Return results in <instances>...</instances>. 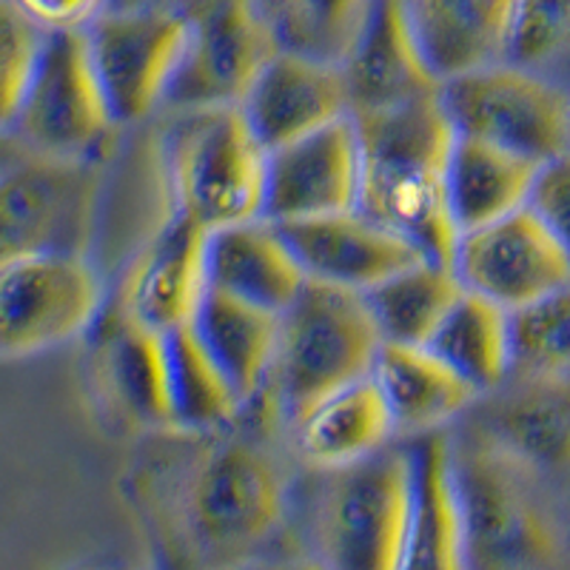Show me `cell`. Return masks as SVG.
<instances>
[{"instance_id": "1", "label": "cell", "mask_w": 570, "mask_h": 570, "mask_svg": "<svg viewBox=\"0 0 570 570\" xmlns=\"http://www.w3.org/2000/svg\"><path fill=\"white\" fill-rule=\"evenodd\" d=\"M354 120L363 149L360 212L400 232L425 259L451 266L460 232L448 212L445 169L456 129L440 91Z\"/></svg>"}, {"instance_id": "25", "label": "cell", "mask_w": 570, "mask_h": 570, "mask_svg": "<svg viewBox=\"0 0 570 570\" xmlns=\"http://www.w3.org/2000/svg\"><path fill=\"white\" fill-rule=\"evenodd\" d=\"M374 380L389 402L396 434L409 440L445 431L448 422L480 402V394L425 345L383 343Z\"/></svg>"}, {"instance_id": "13", "label": "cell", "mask_w": 570, "mask_h": 570, "mask_svg": "<svg viewBox=\"0 0 570 570\" xmlns=\"http://www.w3.org/2000/svg\"><path fill=\"white\" fill-rule=\"evenodd\" d=\"M277 52V40L252 0H206L195 9L186 58L163 111L237 106Z\"/></svg>"}, {"instance_id": "12", "label": "cell", "mask_w": 570, "mask_h": 570, "mask_svg": "<svg viewBox=\"0 0 570 570\" xmlns=\"http://www.w3.org/2000/svg\"><path fill=\"white\" fill-rule=\"evenodd\" d=\"M451 266L465 292L505 312L525 308L570 283V252L528 206L460 234Z\"/></svg>"}, {"instance_id": "10", "label": "cell", "mask_w": 570, "mask_h": 570, "mask_svg": "<svg viewBox=\"0 0 570 570\" xmlns=\"http://www.w3.org/2000/svg\"><path fill=\"white\" fill-rule=\"evenodd\" d=\"M106 283L83 254L38 252L0 259V354L29 360L86 337L98 323Z\"/></svg>"}, {"instance_id": "26", "label": "cell", "mask_w": 570, "mask_h": 570, "mask_svg": "<svg viewBox=\"0 0 570 570\" xmlns=\"http://www.w3.org/2000/svg\"><path fill=\"white\" fill-rule=\"evenodd\" d=\"M440 80L505 60L517 0H405Z\"/></svg>"}, {"instance_id": "36", "label": "cell", "mask_w": 570, "mask_h": 570, "mask_svg": "<svg viewBox=\"0 0 570 570\" xmlns=\"http://www.w3.org/2000/svg\"><path fill=\"white\" fill-rule=\"evenodd\" d=\"M46 35L89 32L115 0H0Z\"/></svg>"}, {"instance_id": "24", "label": "cell", "mask_w": 570, "mask_h": 570, "mask_svg": "<svg viewBox=\"0 0 570 570\" xmlns=\"http://www.w3.org/2000/svg\"><path fill=\"white\" fill-rule=\"evenodd\" d=\"M292 428L303 460L320 471L368 460L396 436L394 416L374 374L320 400Z\"/></svg>"}, {"instance_id": "23", "label": "cell", "mask_w": 570, "mask_h": 570, "mask_svg": "<svg viewBox=\"0 0 570 570\" xmlns=\"http://www.w3.org/2000/svg\"><path fill=\"white\" fill-rule=\"evenodd\" d=\"M188 325L195 328L197 340L223 371L234 394L240 396L243 409L266 394L277 360L279 314L208 285Z\"/></svg>"}, {"instance_id": "30", "label": "cell", "mask_w": 570, "mask_h": 570, "mask_svg": "<svg viewBox=\"0 0 570 570\" xmlns=\"http://www.w3.org/2000/svg\"><path fill=\"white\" fill-rule=\"evenodd\" d=\"M166 365H169L171 431L177 434H223L246 411L223 371L206 354L191 325L166 334Z\"/></svg>"}, {"instance_id": "38", "label": "cell", "mask_w": 570, "mask_h": 570, "mask_svg": "<svg viewBox=\"0 0 570 570\" xmlns=\"http://www.w3.org/2000/svg\"><path fill=\"white\" fill-rule=\"evenodd\" d=\"M263 570H325L323 562H285V564H272V568Z\"/></svg>"}, {"instance_id": "8", "label": "cell", "mask_w": 570, "mask_h": 570, "mask_svg": "<svg viewBox=\"0 0 570 570\" xmlns=\"http://www.w3.org/2000/svg\"><path fill=\"white\" fill-rule=\"evenodd\" d=\"M117 131L86 32L49 35L32 80L3 117V140L43 155L109 160Z\"/></svg>"}, {"instance_id": "5", "label": "cell", "mask_w": 570, "mask_h": 570, "mask_svg": "<svg viewBox=\"0 0 570 570\" xmlns=\"http://www.w3.org/2000/svg\"><path fill=\"white\" fill-rule=\"evenodd\" d=\"M454 476L468 570H542L559 557V533L533 488V468L480 428L454 440Z\"/></svg>"}, {"instance_id": "4", "label": "cell", "mask_w": 570, "mask_h": 570, "mask_svg": "<svg viewBox=\"0 0 570 570\" xmlns=\"http://www.w3.org/2000/svg\"><path fill=\"white\" fill-rule=\"evenodd\" d=\"M285 485L277 462L240 436H206L177 488V525L188 551L234 559L279 525Z\"/></svg>"}, {"instance_id": "18", "label": "cell", "mask_w": 570, "mask_h": 570, "mask_svg": "<svg viewBox=\"0 0 570 570\" xmlns=\"http://www.w3.org/2000/svg\"><path fill=\"white\" fill-rule=\"evenodd\" d=\"M237 106L266 151L288 146L351 115L340 66L285 49L259 69Z\"/></svg>"}, {"instance_id": "3", "label": "cell", "mask_w": 570, "mask_h": 570, "mask_svg": "<svg viewBox=\"0 0 570 570\" xmlns=\"http://www.w3.org/2000/svg\"><path fill=\"white\" fill-rule=\"evenodd\" d=\"M383 334L363 292L308 279L279 314V345L268 394L297 422L320 400L374 374Z\"/></svg>"}, {"instance_id": "31", "label": "cell", "mask_w": 570, "mask_h": 570, "mask_svg": "<svg viewBox=\"0 0 570 570\" xmlns=\"http://www.w3.org/2000/svg\"><path fill=\"white\" fill-rule=\"evenodd\" d=\"M285 52L337 63L348 52L371 0H252Z\"/></svg>"}, {"instance_id": "21", "label": "cell", "mask_w": 570, "mask_h": 570, "mask_svg": "<svg viewBox=\"0 0 570 570\" xmlns=\"http://www.w3.org/2000/svg\"><path fill=\"white\" fill-rule=\"evenodd\" d=\"M411 519L400 570H468L465 528L448 431L411 436Z\"/></svg>"}, {"instance_id": "33", "label": "cell", "mask_w": 570, "mask_h": 570, "mask_svg": "<svg viewBox=\"0 0 570 570\" xmlns=\"http://www.w3.org/2000/svg\"><path fill=\"white\" fill-rule=\"evenodd\" d=\"M570 58V0H517L505 60L542 71Z\"/></svg>"}, {"instance_id": "14", "label": "cell", "mask_w": 570, "mask_h": 570, "mask_svg": "<svg viewBox=\"0 0 570 570\" xmlns=\"http://www.w3.org/2000/svg\"><path fill=\"white\" fill-rule=\"evenodd\" d=\"M360 195L363 149L354 115L268 151L266 220L292 223L354 212Z\"/></svg>"}, {"instance_id": "7", "label": "cell", "mask_w": 570, "mask_h": 570, "mask_svg": "<svg viewBox=\"0 0 570 570\" xmlns=\"http://www.w3.org/2000/svg\"><path fill=\"white\" fill-rule=\"evenodd\" d=\"M325 473L317 517L325 570H400L411 519L409 445Z\"/></svg>"}, {"instance_id": "29", "label": "cell", "mask_w": 570, "mask_h": 570, "mask_svg": "<svg viewBox=\"0 0 570 570\" xmlns=\"http://www.w3.org/2000/svg\"><path fill=\"white\" fill-rule=\"evenodd\" d=\"M462 292L454 266L416 259L363 292V297L383 343L425 345Z\"/></svg>"}, {"instance_id": "34", "label": "cell", "mask_w": 570, "mask_h": 570, "mask_svg": "<svg viewBox=\"0 0 570 570\" xmlns=\"http://www.w3.org/2000/svg\"><path fill=\"white\" fill-rule=\"evenodd\" d=\"M49 35L20 18L14 9L0 3V83H3V106L0 117L18 106L20 95L29 86Z\"/></svg>"}, {"instance_id": "6", "label": "cell", "mask_w": 570, "mask_h": 570, "mask_svg": "<svg viewBox=\"0 0 570 570\" xmlns=\"http://www.w3.org/2000/svg\"><path fill=\"white\" fill-rule=\"evenodd\" d=\"M106 163L3 140L0 259L38 252L91 257L104 220Z\"/></svg>"}, {"instance_id": "9", "label": "cell", "mask_w": 570, "mask_h": 570, "mask_svg": "<svg viewBox=\"0 0 570 570\" xmlns=\"http://www.w3.org/2000/svg\"><path fill=\"white\" fill-rule=\"evenodd\" d=\"M440 98L456 135L544 163L570 149V100L551 75L511 60L442 80Z\"/></svg>"}, {"instance_id": "2", "label": "cell", "mask_w": 570, "mask_h": 570, "mask_svg": "<svg viewBox=\"0 0 570 570\" xmlns=\"http://www.w3.org/2000/svg\"><path fill=\"white\" fill-rule=\"evenodd\" d=\"M155 142L171 214L203 232L263 217L268 151L240 106L166 111Z\"/></svg>"}, {"instance_id": "35", "label": "cell", "mask_w": 570, "mask_h": 570, "mask_svg": "<svg viewBox=\"0 0 570 570\" xmlns=\"http://www.w3.org/2000/svg\"><path fill=\"white\" fill-rule=\"evenodd\" d=\"M528 208L539 214V220L570 252V149L539 166Z\"/></svg>"}, {"instance_id": "27", "label": "cell", "mask_w": 570, "mask_h": 570, "mask_svg": "<svg viewBox=\"0 0 570 570\" xmlns=\"http://www.w3.org/2000/svg\"><path fill=\"white\" fill-rule=\"evenodd\" d=\"M539 166L502 146L456 135L445 169V200L456 232H473L525 208Z\"/></svg>"}, {"instance_id": "11", "label": "cell", "mask_w": 570, "mask_h": 570, "mask_svg": "<svg viewBox=\"0 0 570 570\" xmlns=\"http://www.w3.org/2000/svg\"><path fill=\"white\" fill-rule=\"evenodd\" d=\"M195 29V9L111 7L86 32L98 80L120 129L166 109Z\"/></svg>"}, {"instance_id": "20", "label": "cell", "mask_w": 570, "mask_h": 570, "mask_svg": "<svg viewBox=\"0 0 570 570\" xmlns=\"http://www.w3.org/2000/svg\"><path fill=\"white\" fill-rule=\"evenodd\" d=\"M480 400L488 440L533 471L570 465V376L511 374Z\"/></svg>"}, {"instance_id": "17", "label": "cell", "mask_w": 570, "mask_h": 570, "mask_svg": "<svg viewBox=\"0 0 570 570\" xmlns=\"http://www.w3.org/2000/svg\"><path fill=\"white\" fill-rule=\"evenodd\" d=\"M351 115L391 109L436 95L440 75L431 69L405 0H371L363 23L340 60Z\"/></svg>"}, {"instance_id": "37", "label": "cell", "mask_w": 570, "mask_h": 570, "mask_svg": "<svg viewBox=\"0 0 570 570\" xmlns=\"http://www.w3.org/2000/svg\"><path fill=\"white\" fill-rule=\"evenodd\" d=\"M206 0H115V7H171V9H197Z\"/></svg>"}, {"instance_id": "39", "label": "cell", "mask_w": 570, "mask_h": 570, "mask_svg": "<svg viewBox=\"0 0 570 570\" xmlns=\"http://www.w3.org/2000/svg\"><path fill=\"white\" fill-rule=\"evenodd\" d=\"M83 570H129V568H124V564H91V568H83Z\"/></svg>"}, {"instance_id": "15", "label": "cell", "mask_w": 570, "mask_h": 570, "mask_svg": "<svg viewBox=\"0 0 570 570\" xmlns=\"http://www.w3.org/2000/svg\"><path fill=\"white\" fill-rule=\"evenodd\" d=\"M91 394L117 422L171 431L166 334L135 323L115 303L86 334Z\"/></svg>"}, {"instance_id": "32", "label": "cell", "mask_w": 570, "mask_h": 570, "mask_svg": "<svg viewBox=\"0 0 570 570\" xmlns=\"http://www.w3.org/2000/svg\"><path fill=\"white\" fill-rule=\"evenodd\" d=\"M511 374L570 376V283L511 312Z\"/></svg>"}, {"instance_id": "16", "label": "cell", "mask_w": 570, "mask_h": 570, "mask_svg": "<svg viewBox=\"0 0 570 570\" xmlns=\"http://www.w3.org/2000/svg\"><path fill=\"white\" fill-rule=\"evenodd\" d=\"M206 243L208 232L171 214L131 252L115 294L117 308L157 334L191 323L208 292Z\"/></svg>"}, {"instance_id": "28", "label": "cell", "mask_w": 570, "mask_h": 570, "mask_svg": "<svg viewBox=\"0 0 570 570\" xmlns=\"http://www.w3.org/2000/svg\"><path fill=\"white\" fill-rule=\"evenodd\" d=\"M425 348L476 394H491L511 376V312L480 294L462 292Z\"/></svg>"}, {"instance_id": "22", "label": "cell", "mask_w": 570, "mask_h": 570, "mask_svg": "<svg viewBox=\"0 0 570 570\" xmlns=\"http://www.w3.org/2000/svg\"><path fill=\"white\" fill-rule=\"evenodd\" d=\"M208 285L232 297L283 314L308 283L277 223L266 217L208 232Z\"/></svg>"}, {"instance_id": "19", "label": "cell", "mask_w": 570, "mask_h": 570, "mask_svg": "<svg viewBox=\"0 0 570 570\" xmlns=\"http://www.w3.org/2000/svg\"><path fill=\"white\" fill-rule=\"evenodd\" d=\"M277 226L308 279L351 292H368L391 274L425 259L414 243L360 208Z\"/></svg>"}]
</instances>
